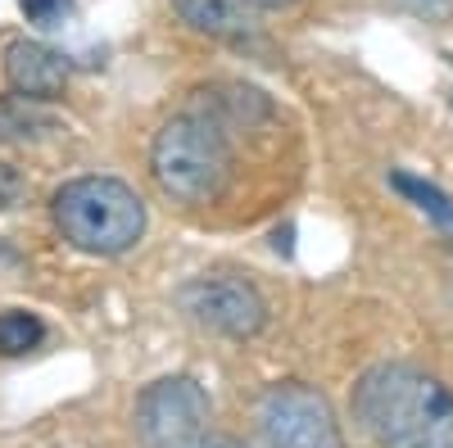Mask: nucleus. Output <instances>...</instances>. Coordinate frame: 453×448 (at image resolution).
Segmentation results:
<instances>
[{"mask_svg": "<svg viewBox=\"0 0 453 448\" xmlns=\"http://www.w3.org/2000/svg\"><path fill=\"white\" fill-rule=\"evenodd\" d=\"M354 417L381 448H453V390L412 362H376L354 385Z\"/></svg>", "mask_w": 453, "mask_h": 448, "instance_id": "1", "label": "nucleus"}, {"mask_svg": "<svg viewBox=\"0 0 453 448\" xmlns=\"http://www.w3.org/2000/svg\"><path fill=\"white\" fill-rule=\"evenodd\" d=\"M232 145L213 114H177L150 145V172L177 204H213L232 181Z\"/></svg>", "mask_w": 453, "mask_h": 448, "instance_id": "2", "label": "nucleus"}, {"mask_svg": "<svg viewBox=\"0 0 453 448\" xmlns=\"http://www.w3.org/2000/svg\"><path fill=\"white\" fill-rule=\"evenodd\" d=\"M55 222L73 249L113 258L145 236V204L119 177H78L55 195Z\"/></svg>", "mask_w": 453, "mask_h": 448, "instance_id": "3", "label": "nucleus"}, {"mask_svg": "<svg viewBox=\"0 0 453 448\" xmlns=\"http://www.w3.org/2000/svg\"><path fill=\"white\" fill-rule=\"evenodd\" d=\"M258 430L268 448H345V435H340L326 394L304 381H277L263 390Z\"/></svg>", "mask_w": 453, "mask_h": 448, "instance_id": "4", "label": "nucleus"}, {"mask_svg": "<svg viewBox=\"0 0 453 448\" xmlns=\"http://www.w3.org/2000/svg\"><path fill=\"white\" fill-rule=\"evenodd\" d=\"M136 435L145 448H196L209 435V394L196 376H164L136 399Z\"/></svg>", "mask_w": 453, "mask_h": 448, "instance_id": "5", "label": "nucleus"}, {"mask_svg": "<svg viewBox=\"0 0 453 448\" xmlns=\"http://www.w3.org/2000/svg\"><path fill=\"white\" fill-rule=\"evenodd\" d=\"M181 308L200 326H209L218 335H232V340H250L268 322L263 294L241 277H200L191 285H181Z\"/></svg>", "mask_w": 453, "mask_h": 448, "instance_id": "6", "label": "nucleus"}, {"mask_svg": "<svg viewBox=\"0 0 453 448\" xmlns=\"http://www.w3.org/2000/svg\"><path fill=\"white\" fill-rule=\"evenodd\" d=\"M5 78L14 87V95L27 100H55L68 87V59L59 50H50L46 42H10L5 50Z\"/></svg>", "mask_w": 453, "mask_h": 448, "instance_id": "7", "label": "nucleus"}, {"mask_svg": "<svg viewBox=\"0 0 453 448\" xmlns=\"http://www.w3.org/2000/svg\"><path fill=\"white\" fill-rule=\"evenodd\" d=\"M173 10L186 27L204 36H250V0H173Z\"/></svg>", "mask_w": 453, "mask_h": 448, "instance_id": "8", "label": "nucleus"}, {"mask_svg": "<svg viewBox=\"0 0 453 448\" xmlns=\"http://www.w3.org/2000/svg\"><path fill=\"white\" fill-rule=\"evenodd\" d=\"M42 100H27V95H5L0 100V140H36L55 132V118L36 109Z\"/></svg>", "mask_w": 453, "mask_h": 448, "instance_id": "9", "label": "nucleus"}, {"mask_svg": "<svg viewBox=\"0 0 453 448\" xmlns=\"http://www.w3.org/2000/svg\"><path fill=\"white\" fill-rule=\"evenodd\" d=\"M390 186H395V191L403 195V200H412V204H418L431 222H435V227L453 240V200L440 191V186H431V181H422V177H412V172H390Z\"/></svg>", "mask_w": 453, "mask_h": 448, "instance_id": "10", "label": "nucleus"}, {"mask_svg": "<svg viewBox=\"0 0 453 448\" xmlns=\"http://www.w3.org/2000/svg\"><path fill=\"white\" fill-rule=\"evenodd\" d=\"M42 340H46V322L36 313H23V308L0 313V358H23Z\"/></svg>", "mask_w": 453, "mask_h": 448, "instance_id": "11", "label": "nucleus"}, {"mask_svg": "<svg viewBox=\"0 0 453 448\" xmlns=\"http://www.w3.org/2000/svg\"><path fill=\"white\" fill-rule=\"evenodd\" d=\"M19 10L36 27H64V19L73 14V0H19Z\"/></svg>", "mask_w": 453, "mask_h": 448, "instance_id": "12", "label": "nucleus"}, {"mask_svg": "<svg viewBox=\"0 0 453 448\" xmlns=\"http://www.w3.org/2000/svg\"><path fill=\"white\" fill-rule=\"evenodd\" d=\"M390 5L412 14V19H426V23H449L453 19V0H390Z\"/></svg>", "mask_w": 453, "mask_h": 448, "instance_id": "13", "label": "nucleus"}, {"mask_svg": "<svg viewBox=\"0 0 453 448\" xmlns=\"http://www.w3.org/2000/svg\"><path fill=\"white\" fill-rule=\"evenodd\" d=\"M19 195H23V177H19L10 163H0V213L14 209V204H19Z\"/></svg>", "mask_w": 453, "mask_h": 448, "instance_id": "14", "label": "nucleus"}, {"mask_svg": "<svg viewBox=\"0 0 453 448\" xmlns=\"http://www.w3.org/2000/svg\"><path fill=\"white\" fill-rule=\"evenodd\" d=\"M196 448H245L241 439H232V435H204Z\"/></svg>", "mask_w": 453, "mask_h": 448, "instance_id": "15", "label": "nucleus"}, {"mask_svg": "<svg viewBox=\"0 0 453 448\" xmlns=\"http://www.w3.org/2000/svg\"><path fill=\"white\" fill-rule=\"evenodd\" d=\"M250 5H258V10H286V5H295V0H250Z\"/></svg>", "mask_w": 453, "mask_h": 448, "instance_id": "16", "label": "nucleus"}]
</instances>
